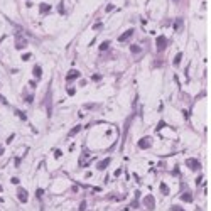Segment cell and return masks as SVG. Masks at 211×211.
I'll return each instance as SVG.
<instances>
[{
	"mask_svg": "<svg viewBox=\"0 0 211 211\" xmlns=\"http://www.w3.org/2000/svg\"><path fill=\"white\" fill-rule=\"evenodd\" d=\"M167 44L169 42H167V39L164 37V36H159V37L155 39V49L157 51H164V49L167 48Z\"/></svg>",
	"mask_w": 211,
	"mask_h": 211,
	"instance_id": "6da1fadb",
	"label": "cell"
},
{
	"mask_svg": "<svg viewBox=\"0 0 211 211\" xmlns=\"http://www.w3.org/2000/svg\"><path fill=\"white\" fill-rule=\"evenodd\" d=\"M142 203H144V206H145V208H147V210H150V211H152L154 208H155V199H154V196H152V194H147V196L144 198V201H142Z\"/></svg>",
	"mask_w": 211,
	"mask_h": 211,
	"instance_id": "7a4b0ae2",
	"label": "cell"
},
{
	"mask_svg": "<svg viewBox=\"0 0 211 211\" xmlns=\"http://www.w3.org/2000/svg\"><path fill=\"white\" fill-rule=\"evenodd\" d=\"M186 165H188L189 169H192V171H198L201 164H199V161H198V159H188V161H186Z\"/></svg>",
	"mask_w": 211,
	"mask_h": 211,
	"instance_id": "3957f363",
	"label": "cell"
},
{
	"mask_svg": "<svg viewBox=\"0 0 211 211\" xmlns=\"http://www.w3.org/2000/svg\"><path fill=\"white\" fill-rule=\"evenodd\" d=\"M17 198H19L22 203H27V199H29V194H27V191H26V189L19 188V191H17Z\"/></svg>",
	"mask_w": 211,
	"mask_h": 211,
	"instance_id": "277c9868",
	"label": "cell"
},
{
	"mask_svg": "<svg viewBox=\"0 0 211 211\" xmlns=\"http://www.w3.org/2000/svg\"><path fill=\"white\" fill-rule=\"evenodd\" d=\"M49 12H51V5L46 3V2H42L41 5H39V14H42V15H48Z\"/></svg>",
	"mask_w": 211,
	"mask_h": 211,
	"instance_id": "5b68a950",
	"label": "cell"
},
{
	"mask_svg": "<svg viewBox=\"0 0 211 211\" xmlns=\"http://www.w3.org/2000/svg\"><path fill=\"white\" fill-rule=\"evenodd\" d=\"M132 36H134V29H127V30L123 32V34H122V36L118 37V41H120V42H125L127 39H130Z\"/></svg>",
	"mask_w": 211,
	"mask_h": 211,
	"instance_id": "8992f818",
	"label": "cell"
},
{
	"mask_svg": "<svg viewBox=\"0 0 211 211\" xmlns=\"http://www.w3.org/2000/svg\"><path fill=\"white\" fill-rule=\"evenodd\" d=\"M110 162H112V159H110V157H106V159H103V161H100V162L96 164V167H98L100 171H103V169H106V167L110 165Z\"/></svg>",
	"mask_w": 211,
	"mask_h": 211,
	"instance_id": "52a82bcc",
	"label": "cell"
},
{
	"mask_svg": "<svg viewBox=\"0 0 211 211\" xmlns=\"http://www.w3.org/2000/svg\"><path fill=\"white\" fill-rule=\"evenodd\" d=\"M149 147H150V139H149V137L139 140V149H149Z\"/></svg>",
	"mask_w": 211,
	"mask_h": 211,
	"instance_id": "ba28073f",
	"label": "cell"
},
{
	"mask_svg": "<svg viewBox=\"0 0 211 211\" xmlns=\"http://www.w3.org/2000/svg\"><path fill=\"white\" fill-rule=\"evenodd\" d=\"M76 78H79V71H78V69H71V71L68 73L66 79L68 81H71V79H76Z\"/></svg>",
	"mask_w": 211,
	"mask_h": 211,
	"instance_id": "9c48e42d",
	"label": "cell"
},
{
	"mask_svg": "<svg viewBox=\"0 0 211 211\" xmlns=\"http://www.w3.org/2000/svg\"><path fill=\"white\" fill-rule=\"evenodd\" d=\"M181 201L191 203L192 201V194H191V192H182V194H181Z\"/></svg>",
	"mask_w": 211,
	"mask_h": 211,
	"instance_id": "30bf717a",
	"label": "cell"
},
{
	"mask_svg": "<svg viewBox=\"0 0 211 211\" xmlns=\"http://www.w3.org/2000/svg\"><path fill=\"white\" fill-rule=\"evenodd\" d=\"M32 73H34V76H36V78H41V76H42V69H41L39 66L34 68V71H32Z\"/></svg>",
	"mask_w": 211,
	"mask_h": 211,
	"instance_id": "8fae6325",
	"label": "cell"
},
{
	"mask_svg": "<svg viewBox=\"0 0 211 211\" xmlns=\"http://www.w3.org/2000/svg\"><path fill=\"white\" fill-rule=\"evenodd\" d=\"M182 22H184L182 19H177V20H176V24H174V29H176V30H181L182 29Z\"/></svg>",
	"mask_w": 211,
	"mask_h": 211,
	"instance_id": "7c38bea8",
	"label": "cell"
},
{
	"mask_svg": "<svg viewBox=\"0 0 211 211\" xmlns=\"http://www.w3.org/2000/svg\"><path fill=\"white\" fill-rule=\"evenodd\" d=\"M79 130H81V125H76V127H74V128H73V130L69 132V137H74V135H76L78 132H79Z\"/></svg>",
	"mask_w": 211,
	"mask_h": 211,
	"instance_id": "4fadbf2b",
	"label": "cell"
},
{
	"mask_svg": "<svg viewBox=\"0 0 211 211\" xmlns=\"http://www.w3.org/2000/svg\"><path fill=\"white\" fill-rule=\"evenodd\" d=\"M108 48H110V42H108V41H106V42H101V44H100V51H101V52H103V51H106Z\"/></svg>",
	"mask_w": 211,
	"mask_h": 211,
	"instance_id": "5bb4252c",
	"label": "cell"
},
{
	"mask_svg": "<svg viewBox=\"0 0 211 211\" xmlns=\"http://www.w3.org/2000/svg\"><path fill=\"white\" fill-rule=\"evenodd\" d=\"M181 59H182V52H177V56L174 58V64H179V63H181Z\"/></svg>",
	"mask_w": 211,
	"mask_h": 211,
	"instance_id": "9a60e30c",
	"label": "cell"
},
{
	"mask_svg": "<svg viewBox=\"0 0 211 211\" xmlns=\"http://www.w3.org/2000/svg\"><path fill=\"white\" fill-rule=\"evenodd\" d=\"M130 51L135 52V54H139V52H140V48H139V46H135V44H132V46H130Z\"/></svg>",
	"mask_w": 211,
	"mask_h": 211,
	"instance_id": "2e32d148",
	"label": "cell"
},
{
	"mask_svg": "<svg viewBox=\"0 0 211 211\" xmlns=\"http://www.w3.org/2000/svg\"><path fill=\"white\" fill-rule=\"evenodd\" d=\"M26 46H27V42H26L24 39H22V42H20V39H19V42H17V49H22V48H26Z\"/></svg>",
	"mask_w": 211,
	"mask_h": 211,
	"instance_id": "e0dca14e",
	"label": "cell"
},
{
	"mask_svg": "<svg viewBox=\"0 0 211 211\" xmlns=\"http://www.w3.org/2000/svg\"><path fill=\"white\" fill-rule=\"evenodd\" d=\"M161 191H162V194H169V189H167V186H165V184H161Z\"/></svg>",
	"mask_w": 211,
	"mask_h": 211,
	"instance_id": "ac0fdd59",
	"label": "cell"
},
{
	"mask_svg": "<svg viewBox=\"0 0 211 211\" xmlns=\"http://www.w3.org/2000/svg\"><path fill=\"white\" fill-rule=\"evenodd\" d=\"M79 211H86V203H85V201L79 204Z\"/></svg>",
	"mask_w": 211,
	"mask_h": 211,
	"instance_id": "d6986e66",
	"label": "cell"
},
{
	"mask_svg": "<svg viewBox=\"0 0 211 211\" xmlns=\"http://www.w3.org/2000/svg\"><path fill=\"white\" fill-rule=\"evenodd\" d=\"M32 100H34V96H32V95H27V96H26V101H27V103H32Z\"/></svg>",
	"mask_w": 211,
	"mask_h": 211,
	"instance_id": "ffe728a7",
	"label": "cell"
},
{
	"mask_svg": "<svg viewBox=\"0 0 211 211\" xmlns=\"http://www.w3.org/2000/svg\"><path fill=\"white\" fill-rule=\"evenodd\" d=\"M17 115L22 118V120H27V117H26V113H22V112H17Z\"/></svg>",
	"mask_w": 211,
	"mask_h": 211,
	"instance_id": "44dd1931",
	"label": "cell"
},
{
	"mask_svg": "<svg viewBox=\"0 0 211 211\" xmlns=\"http://www.w3.org/2000/svg\"><path fill=\"white\" fill-rule=\"evenodd\" d=\"M171 210H172V211H184V210H182V208H181V206H172Z\"/></svg>",
	"mask_w": 211,
	"mask_h": 211,
	"instance_id": "7402d4cb",
	"label": "cell"
},
{
	"mask_svg": "<svg viewBox=\"0 0 211 211\" xmlns=\"http://www.w3.org/2000/svg\"><path fill=\"white\" fill-rule=\"evenodd\" d=\"M113 9H115V5H113V3H110V5L106 7V12H110V10H113Z\"/></svg>",
	"mask_w": 211,
	"mask_h": 211,
	"instance_id": "603a6c76",
	"label": "cell"
},
{
	"mask_svg": "<svg viewBox=\"0 0 211 211\" xmlns=\"http://www.w3.org/2000/svg\"><path fill=\"white\" fill-rule=\"evenodd\" d=\"M59 14H64V7H63V3L59 5Z\"/></svg>",
	"mask_w": 211,
	"mask_h": 211,
	"instance_id": "cb8c5ba5",
	"label": "cell"
},
{
	"mask_svg": "<svg viewBox=\"0 0 211 211\" xmlns=\"http://www.w3.org/2000/svg\"><path fill=\"white\" fill-rule=\"evenodd\" d=\"M29 58H30V54H24V56H22V59H24V61H27Z\"/></svg>",
	"mask_w": 211,
	"mask_h": 211,
	"instance_id": "d4e9b609",
	"label": "cell"
},
{
	"mask_svg": "<svg viewBox=\"0 0 211 211\" xmlns=\"http://www.w3.org/2000/svg\"><path fill=\"white\" fill-rule=\"evenodd\" d=\"M0 154H3V149H2V145H0Z\"/></svg>",
	"mask_w": 211,
	"mask_h": 211,
	"instance_id": "484cf974",
	"label": "cell"
},
{
	"mask_svg": "<svg viewBox=\"0 0 211 211\" xmlns=\"http://www.w3.org/2000/svg\"><path fill=\"white\" fill-rule=\"evenodd\" d=\"M0 191H3V189H2V184H0Z\"/></svg>",
	"mask_w": 211,
	"mask_h": 211,
	"instance_id": "4316f807",
	"label": "cell"
},
{
	"mask_svg": "<svg viewBox=\"0 0 211 211\" xmlns=\"http://www.w3.org/2000/svg\"><path fill=\"white\" fill-rule=\"evenodd\" d=\"M176 2H177V0H176Z\"/></svg>",
	"mask_w": 211,
	"mask_h": 211,
	"instance_id": "83f0119b",
	"label": "cell"
}]
</instances>
